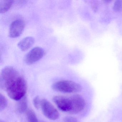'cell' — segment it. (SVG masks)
<instances>
[{
  "label": "cell",
  "instance_id": "6da1fadb",
  "mask_svg": "<svg viewBox=\"0 0 122 122\" xmlns=\"http://www.w3.org/2000/svg\"><path fill=\"white\" fill-rule=\"evenodd\" d=\"M27 90L25 80L20 76L8 87L6 91L10 98L18 101L25 96Z\"/></svg>",
  "mask_w": 122,
  "mask_h": 122
},
{
  "label": "cell",
  "instance_id": "7a4b0ae2",
  "mask_svg": "<svg viewBox=\"0 0 122 122\" xmlns=\"http://www.w3.org/2000/svg\"><path fill=\"white\" fill-rule=\"evenodd\" d=\"M20 76L17 71L13 67L9 66L4 68L0 75V87L6 91L8 87Z\"/></svg>",
  "mask_w": 122,
  "mask_h": 122
},
{
  "label": "cell",
  "instance_id": "3957f363",
  "mask_svg": "<svg viewBox=\"0 0 122 122\" xmlns=\"http://www.w3.org/2000/svg\"><path fill=\"white\" fill-rule=\"evenodd\" d=\"M52 88L56 91L66 93L78 92L82 89L80 84L68 80L60 81L56 82L53 84Z\"/></svg>",
  "mask_w": 122,
  "mask_h": 122
},
{
  "label": "cell",
  "instance_id": "277c9868",
  "mask_svg": "<svg viewBox=\"0 0 122 122\" xmlns=\"http://www.w3.org/2000/svg\"><path fill=\"white\" fill-rule=\"evenodd\" d=\"M45 54V51L43 48L35 47L26 54L24 57V62L27 65H32L42 58Z\"/></svg>",
  "mask_w": 122,
  "mask_h": 122
},
{
  "label": "cell",
  "instance_id": "5b68a950",
  "mask_svg": "<svg viewBox=\"0 0 122 122\" xmlns=\"http://www.w3.org/2000/svg\"><path fill=\"white\" fill-rule=\"evenodd\" d=\"M41 107L43 115L48 119L55 120L60 117L59 112L47 100L43 99L41 100Z\"/></svg>",
  "mask_w": 122,
  "mask_h": 122
},
{
  "label": "cell",
  "instance_id": "8992f818",
  "mask_svg": "<svg viewBox=\"0 0 122 122\" xmlns=\"http://www.w3.org/2000/svg\"><path fill=\"white\" fill-rule=\"evenodd\" d=\"M70 97L71 102L70 113L76 114L80 112L84 109L85 101L81 96L76 94Z\"/></svg>",
  "mask_w": 122,
  "mask_h": 122
},
{
  "label": "cell",
  "instance_id": "52a82bcc",
  "mask_svg": "<svg viewBox=\"0 0 122 122\" xmlns=\"http://www.w3.org/2000/svg\"><path fill=\"white\" fill-rule=\"evenodd\" d=\"M25 24L21 19L15 20L11 23L9 28V36L12 38L20 37L24 31Z\"/></svg>",
  "mask_w": 122,
  "mask_h": 122
},
{
  "label": "cell",
  "instance_id": "ba28073f",
  "mask_svg": "<svg viewBox=\"0 0 122 122\" xmlns=\"http://www.w3.org/2000/svg\"><path fill=\"white\" fill-rule=\"evenodd\" d=\"M53 101L61 110L70 113L71 105L70 97L56 96L53 98Z\"/></svg>",
  "mask_w": 122,
  "mask_h": 122
},
{
  "label": "cell",
  "instance_id": "9c48e42d",
  "mask_svg": "<svg viewBox=\"0 0 122 122\" xmlns=\"http://www.w3.org/2000/svg\"><path fill=\"white\" fill-rule=\"evenodd\" d=\"M35 42L34 38L32 37H25L18 42V46L22 51H26L30 48Z\"/></svg>",
  "mask_w": 122,
  "mask_h": 122
},
{
  "label": "cell",
  "instance_id": "30bf717a",
  "mask_svg": "<svg viewBox=\"0 0 122 122\" xmlns=\"http://www.w3.org/2000/svg\"><path fill=\"white\" fill-rule=\"evenodd\" d=\"M28 108V101L26 96L18 101L17 104V109L20 113H23L27 112Z\"/></svg>",
  "mask_w": 122,
  "mask_h": 122
},
{
  "label": "cell",
  "instance_id": "8fae6325",
  "mask_svg": "<svg viewBox=\"0 0 122 122\" xmlns=\"http://www.w3.org/2000/svg\"><path fill=\"white\" fill-rule=\"evenodd\" d=\"M13 0H0V13H4L7 12L12 7Z\"/></svg>",
  "mask_w": 122,
  "mask_h": 122
},
{
  "label": "cell",
  "instance_id": "7c38bea8",
  "mask_svg": "<svg viewBox=\"0 0 122 122\" xmlns=\"http://www.w3.org/2000/svg\"><path fill=\"white\" fill-rule=\"evenodd\" d=\"M26 115L28 122H39L35 113L33 110H28L26 112Z\"/></svg>",
  "mask_w": 122,
  "mask_h": 122
},
{
  "label": "cell",
  "instance_id": "4fadbf2b",
  "mask_svg": "<svg viewBox=\"0 0 122 122\" xmlns=\"http://www.w3.org/2000/svg\"><path fill=\"white\" fill-rule=\"evenodd\" d=\"M8 106V101L7 99L3 95H0V111L4 110Z\"/></svg>",
  "mask_w": 122,
  "mask_h": 122
},
{
  "label": "cell",
  "instance_id": "5bb4252c",
  "mask_svg": "<svg viewBox=\"0 0 122 122\" xmlns=\"http://www.w3.org/2000/svg\"><path fill=\"white\" fill-rule=\"evenodd\" d=\"M113 9L116 11H120L122 10V1L117 0L113 5Z\"/></svg>",
  "mask_w": 122,
  "mask_h": 122
},
{
  "label": "cell",
  "instance_id": "9a60e30c",
  "mask_svg": "<svg viewBox=\"0 0 122 122\" xmlns=\"http://www.w3.org/2000/svg\"><path fill=\"white\" fill-rule=\"evenodd\" d=\"M41 101L40 99V97L37 96L34 98L33 100V104L35 107L37 109H38L41 107Z\"/></svg>",
  "mask_w": 122,
  "mask_h": 122
},
{
  "label": "cell",
  "instance_id": "2e32d148",
  "mask_svg": "<svg viewBox=\"0 0 122 122\" xmlns=\"http://www.w3.org/2000/svg\"><path fill=\"white\" fill-rule=\"evenodd\" d=\"M63 122H78L77 118L71 116H67L63 119Z\"/></svg>",
  "mask_w": 122,
  "mask_h": 122
},
{
  "label": "cell",
  "instance_id": "e0dca14e",
  "mask_svg": "<svg viewBox=\"0 0 122 122\" xmlns=\"http://www.w3.org/2000/svg\"><path fill=\"white\" fill-rule=\"evenodd\" d=\"M0 122H5V121H3L2 120H0Z\"/></svg>",
  "mask_w": 122,
  "mask_h": 122
},
{
  "label": "cell",
  "instance_id": "ac0fdd59",
  "mask_svg": "<svg viewBox=\"0 0 122 122\" xmlns=\"http://www.w3.org/2000/svg\"></svg>",
  "mask_w": 122,
  "mask_h": 122
}]
</instances>
